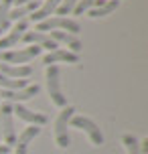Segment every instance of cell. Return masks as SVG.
Masks as SVG:
<instances>
[{"label": "cell", "instance_id": "14", "mask_svg": "<svg viewBox=\"0 0 148 154\" xmlns=\"http://www.w3.org/2000/svg\"><path fill=\"white\" fill-rule=\"evenodd\" d=\"M0 73L10 79H26L32 75L31 65H8V63H0Z\"/></svg>", "mask_w": 148, "mask_h": 154}, {"label": "cell", "instance_id": "8", "mask_svg": "<svg viewBox=\"0 0 148 154\" xmlns=\"http://www.w3.org/2000/svg\"><path fill=\"white\" fill-rule=\"evenodd\" d=\"M39 91H41V87L37 83H35V85H26V87L18 89V91H8V89H2V91H0V101L20 103V101H26V100H31V97H35Z\"/></svg>", "mask_w": 148, "mask_h": 154}, {"label": "cell", "instance_id": "6", "mask_svg": "<svg viewBox=\"0 0 148 154\" xmlns=\"http://www.w3.org/2000/svg\"><path fill=\"white\" fill-rule=\"evenodd\" d=\"M69 126L71 128H77V130H83L89 136L91 144H95V146H101L103 144V134H101V130L97 128V124L94 120H89L85 116H73L69 120Z\"/></svg>", "mask_w": 148, "mask_h": 154}, {"label": "cell", "instance_id": "21", "mask_svg": "<svg viewBox=\"0 0 148 154\" xmlns=\"http://www.w3.org/2000/svg\"><path fill=\"white\" fill-rule=\"evenodd\" d=\"M29 2H35V0H14L16 6H24V4H29Z\"/></svg>", "mask_w": 148, "mask_h": 154}, {"label": "cell", "instance_id": "16", "mask_svg": "<svg viewBox=\"0 0 148 154\" xmlns=\"http://www.w3.org/2000/svg\"><path fill=\"white\" fill-rule=\"evenodd\" d=\"M120 6V2L118 0H101L100 4L95 8H91L87 14L91 16V18H100V16H108V14H112L116 8Z\"/></svg>", "mask_w": 148, "mask_h": 154}, {"label": "cell", "instance_id": "5", "mask_svg": "<svg viewBox=\"0 0 148 154\" xmlns=\"http://www.w3.org/2000/svg\"><path fill=\"white\" fill-rule=\"evenodd\" d=\"M39 55H41V47H24V49H16V51H0V63L26 65L29 61H32Z\"/></svg>", "mask_w": 148, "mask_h": 154}, {"label": "cell", "instance_id": "25", "mask_svg": "<svg viewBox=\"0 0 148 154\" xmlns=\"http://www.w3.org/2000/svg\"><path fill=\"white\" fill-rule=\"evenodd\" d=\"M118 2H120V0H118Z\"/></svg>", "mask_w": 148, "mask_h": 154}, {"label": "cell", "instance_id": "10", "mask_svg": "<svg viewBox=\"0 0 148 154\" xmlns=\"http://www.w3.org/2000/svg\"><path fill=\"white\" fill-rule=\"evenodd\" d=\"M24 43H29V45H35V47H41V49H49V51H55V49H59V45L55 43L51 35L47 32H39V31H26L23 37Z\"/></svg>", "mask_w": 148, "mask_h": 154}, {"label": "cell", "instance_id": "13", "mask_svg": "<svg viewBox=\"0 0 148 154\" xmlns=\"http://www.w3.org/2000/svg\"><path fill=\"white\" fill-rule=\"evenodd\" d=\"M51 38H53L57 45H59V43L67 45V51H71V53H75V55L81 53V47H83V43H81V41H79L75 35H71V32H65V31H53V32H51Z\"/></svg>", "mask_w": 148, "mask_h": 154}, {"label": "cell", "instance_id": "20", "mask_svg": "<svg viewBox=\"0 0 148 154\" xmlns=\"http://www.w3.org/2000/svg\"><path fill=\"white\" fill-rule=\"evenodd\" d=\"M75 4H77V0H61V4L57 6L55 12H57L59 16H65V14H69V12H73Z\"/></svg>", "mask_w": 148, "mask_h": 154}, {"label": "cell", "instance_id": "1", "mask_svg": "<svg viewBox=\"0 0 148 154\" xmlns=\"http://www.w3.org/2000/svg\"><path fill=\"white\" fill-rule=\"evenodd\" d=\"M0 138H4V144L8 148L14 146L16 142L14 114H12V103H8V101L0 103Z\"/></svg>", "mask_w": 148, "mask_h": 154}, {"label": "cell", "instance_id": "11", "mask_svg": "<svg viewBox=\"0 0 148 154\" xmlns=\"http://www.w3.org/2000/svg\"><path fill=\"white\" fill-rule=\"evenodd\" d=\"M55 63H79V55L71 53V51H67V49L49 51V53L43 57V65L49 67V65H55Z\"/></svg>", "mask_w": 148, "mask_h": 154}, {"label": "cell", "instance_id": "4", "mask_svg": "<svg viewBox=\"0 0 148 154\" xmlns=\"http://www.w3.org/2000/svg\"><path fill=\"white\" fill-rule=\"evenodd\" d=\"M75 116V108L67 106L63 108V112H59L57 120H55V142L59 148H67L71 144L69 138V120Z\"/></svg>", "mask_w": 148, "mask_h": 154}, {"label": "cell", "instance_id": "18", "mask_svg": "<svg viewBox=\"0 0 148 154\" xmlns=\"http://www.w3.org/2000/svg\"><path fill=\"white\" fill-rule=\"evenodd\" d=\"M122 142H124L128 154H140V142L134 134H124L122 136Z\"/></svg>", "mask_w": 148, "mask_h": 154}, {"label": "cell", "instance_id": "3", "mask_svg": "<svg viewBox=\"0 0 148 154\" xmlns=\"http://www.w3.org/2000/svg\"><path fill=\"white\" fill-rule=\"evenodd\" d=\"M35 31H39V32L65 31V32H71V35L77 37L79 31H81V26H79V23L73 20V18H67V16H53V18H45V20L37 23V29H35Z\"/></svg>", "mask_w": 148, "mask_h": 154}, {"label": "cell", "instance_id": "22", "mask_svg": "<svg viewBox=\"0 0 148 154\" xmlns=\"http://www.w3.org/2000/svg\"><path fill=\"white\" fill-rule=\"evenodd\" d=\"M0 154H8V146L6 144H0Z\"/></svg>", "mask_w": 148, "mask_h": 154}, {"label": "cell", "instance_id": "9", "mask_svg": "<svg viewBox=\"0 0 148 154\" xmlns=\"http://www.w3.org/2000/svg\"><path fill=\"white\" fill-rule=\"evenodd\" d=\"M12 114L18 116V118H20V120H24V122H29L31 126H45V124L49 122V118L45 114L24 108L23 103H12Z\"/></svg>", "mask_w": 148, "mask_h": 154}, {"label": "cell", "instance_id": "19", "mask_svg": "<svg viewBox=\"0 0 148 154\" xmlns=\"http://www.w3.org/2000/svg\"><path fill=\"white\" fill-rule=\"evenodd\" d=\"M100 2H101V0H77V4H75V8H73V12H75V14L89 12V10H91V8H95Z\"/></svg>", "mask_w": 148, "mask_h": 154}, {"label": "cell", "instance_id": "12", "mask_svg": "<svg viewBox=\"0 0 148 154\" xmlns=\"http://www.w3.org/2000/svg\"><path fill=\"white\" fill-rule=\"evenodd\" d=\"M39 134H41V128H39V126H29V128H24V130L18 134L16 142H14L16 154H26V152H29V144H31V142L37 138Z\"/></svg>", "mask_w": 148, "mask_h": 154}, {"label": "cell", "instance_id": "23", "mask_svg": "<svg viewBox=\"0 0 148 154\" xmlns=\"http://www.w3.org/2000/svg\"><path fill=\"white\" fill-rule=\"evenodd\" d=\"M0 35H2V31H0Z\"/></svg>", "mask_w": 148, "mask_h": 154}, {"label": "cell", "instance_id": "2", "mask_svg": "<svg viewBox=\"0 0 148 154\" xmlns=\"http://www.w3.org/2000/svg\"><path fill=\"white\" fill-rule=\"evenodd\" d=\"M45 79H47V91H49L51 101L55 106H59V108H65L67 106V97L63 95V89H61V71H59V67L57 65H49Z\"/></svg>", "mask_w": 148, "mask_h": 154}, {"label": "cell", "instance_id": "24", "mask_svg": "<svg viewBox=\"0 0 148 154\" xmlns=\"http://www.w3.org/2000/svg\"><path fill=\"white\" fill-rule=\"evenodd\" d=\"M0 142H2V138H0Z\"/></svg>", "mask_w": 148, "mask_h": 154}, {"label": "cell", "instance_id": "15", "mask_svg": "<svg viewBox=\"0 0 148 154\" xmlns=\"http://www.w3.org/2000/svg\"><path fill=\"white\" fill-rule=\"evenodd\" d=\"M59 4H61V0H45L32 14H29V18H31L32 23H41V20H45V18H51V14L57 10Z\"/></svg>", "mask_w": 148, "mask_h": 154}, {"label": "cell", "instance_id": "7", "mask_svg": "<svg viewBox=\"0 0 148 154\" xmlns=\"http://www.w3.org/2000/svg\"><path fill=\"white\" fill-rule=\"evenodd\" d=\"M29 31V18H23V20H16V24L12 29H8V32L0 38V51H6L8 47H14L20 38L24 37V32Z\"/></svg>", "mask_w": 148, "mask_h": 154}, {"label": "cell", "instance_id": "17", "mask_svg": "<svg viewBox=\"0 0 148 154\" xmlns=\"http://www.w3.org/2000/svg\"><path fill=\"white\" fill-rule=\"evenodd\" d=\"M14 6V0H0V31L10 29V10Z\"/></svg>", "mask_w": 148, "mask_h": 154}]
</instances>
